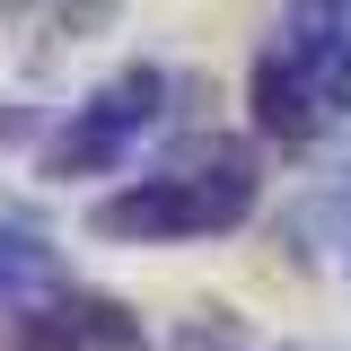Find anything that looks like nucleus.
<instances>
[{"mask_svg":"<svg viewBox=\"0 0 351 351\" xmlns=\"http://www.w3.org/2000/svg\"><path fill=\"white\" fill-rule=\"evenodd\" d=\"M255 211V176L246 158H219L193 176H149L114 202H97V237H123V246H176V237H219Z\"/></svg>","mask_w":351,"mask_h":351,"instance_id":"f257e3e1","label":"nucleus"},{"mask_svg":"<svg viewBox=\"0 0 351 351\" xmlns=\"http://www.w3.org/2000/svg\"><path fill=\"white\" fill-rule=\"evenodd\" d=\"M158 97H167V80L158 71H123L114 88H97L80 106V123L62 132V149H53V176H88V167H123L132 141L158 123Z\"/></svg>","mask_w":351,"mask_h":351,"instance_id":"f03ea898","label":"nucleus"},{"mask_svg":"<svg viewBox=\"0 0 351 351\" xmlns=\"http://www.w3.org/2000/svg\"><path fill=\"white\" fill-rule=\"evenodd\" d=\"M255 123L281 132V141H307V132L325 123V106L307 97V80L281 62V53H263V62H255Z\"/></svg>","mask_w":351,"mask_h":351,"instance_id":"20e7f679","label":"nucleus"},{"mask_svg":"<svg viewBox=\"0 0 351 351\" xmlns=\"http://www.w3.org/2000/svg\"><path fill=\"white\" fill-rule=\"evenodd\" d=\"M272 53L307 80V97H316L325 114L351 106V0H290Z\"/></svg>","mask_w":351,"mask_h":351,"instance_id":"7ed1b4c3","label":"nucleus"},{"mask_svg":"<svg viewBox=\"0 0 351 351\" xmlns=\"http://www.w3.org/2000/svg\"><path fill=\"white\" fill-rule=\"evenodd\" d=\"M53 281V255H44L36 237H0V299H18V290H44Z\"/></svg>","mask_w":351,"mask_h":351,"instance_id":"39448f33","label":"nucleus"}]
</instances>
